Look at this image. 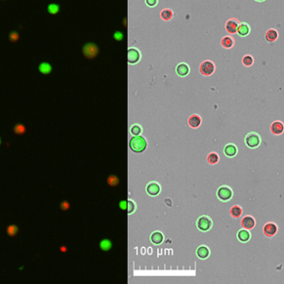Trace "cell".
I'll return each instance as SVG.
<instances>
[{
    "instance_id": "obj_23",
    "label": "cell",
    "mask_w": 284,
    "mask_h": 284,
    "mask_svg": "<svg viewBox=\"0 0 284 284\" xmlns=\"http://www.w3.org/2000/svg\"><path fill=\"white\" fill-rule=\"evenodd\" d=\"M229 212H231V215L234 217V218H239L242 214V209H241V207L234 205L231 208Z\"/></svg>"
},
{
    "instance_id": "obj_3",
    "label": "cell",
    "mask_w": 284,
    "mask_h": 284,
    "mask_svg": "<svg viewBox=\"0 0 284 284\" xmlns=\"http://www.w3.org/2000/svg\"><path fill=\"white\" fill-rule=\"evenodd\" d=\"M199 71L204 76H210L215 71V65L211 61H204L200 63Z\"/></svg>"
},
{
    "instance_id": "obj_15",
    "label": "cell",
    "mask_w": 284,
    "mask_h": 284,
    "mask_svg": "<svg viewBox=\"0 0 284 284\" xmlns=\"http://www.w3.org/2000/svg\"><path fill=\"white\" fill-rule=\"evenodd\" d=\"M221 45L226 49H231L234 45V39L231 36H224L221 40Z\"/></svg>"
},
{
    "instance_id": "obj_21",
    "label": "cell",
    "mask_w": 284,
    "mask_h": 284,
    "mask_svg": "<svg viewBox=\"0 0 284 284\" xmlns=\"http://www.w3.org/2000/svg\"><path fill=\"white\" fill-rule=\"evenodd\" d=\"M173 16H174V13L171 9H163V10L160 12V18L166 22L172 20Z\"/></svg>"
},
{
    "instance_id": "obj_36",
    "label": "cell",
    "mask_w": 284,
    "mask_h": 284,
    "mask_svg": "<svg viewBox=\"0 0 284 284\" xmlns=\"http://www.w3.org/2000/svg\"><path fill=\"white\" fill-rule=\"evenodd\" d=\"M145 1L146 6H148V7H154L158 3V0H145Z\"/></svg>"
},
{
    "instance_id": "obj_1",
    "label": "cell",
    "mask_w": 284,
    "mask_h": 284,
    "mask_svg": "<svg viewBox=\"0 0 284 284\" xmlns=\"http://www.w3.org/2000/svg\"><path fill=\"white\" fill-rule=\"evenodd\" d=\"M146 146H148V143H146V139L140 135L134 136L129 142V146L131 151L136 152V154L143 152L146 148Z\"/></svg>"
},
{
    "instance_id": "obj_33",
    "label": "cell",
    "mask_w": 284,
    "mask_h": 284,
    "mask_svg": "<svg viewBox=\"0 0 284 284\" xmlns=\"http://www.w3.org/2000/svg\"><path fill=\"white\" fill-rule=\"evenodd\" d=\"M134 210H135V204H134V202L131 201V200H127V209H126V211L128 212V214H131L132 212H134Z\"/></svg>"
},
{
    "instance_id": "obj_39",
    "label": "cell",
    "mask_w": 284,
    "mask_h": 284,
    "mask_svg": "<svg viewBox=\"0 0 284 284\" xmlns=\"http://www.w3.org/2000/svg\"><path fill=\"white\" fill-rule=\"evenodd\" d=\"M61 251H62V252H66V247H62V248H61Z\"/></svg>"
},
{
    "instance_id": "obj_22",
    "label": "cell",
    "mask_w": 284,
    "mask_h": 284,
    "mask_svg": "<svg viewBox=\"0 0 284 284\" xmlns=\"http://www.w3.org/2000/svg\"><path fill=\"white\" fill-rule=\"evenodd\" d=\"M237 238L239 241L241 242H247L249 239H250V234L247 229H241V231H238L237 234Z\"/></svg>"
},
{
    "instance_id": "obj_27",
    "label": "cell",
    "mask_w": 284,
    "mask_h": 284,
    "mask_svg": "<svg viewBox=\"0 0 284 284\" xmlns=\"http://www.w3.org/2000/svg\"><path fill=\"white\" fill-rule=\"evenodd\" d=\"M254 63V59L253 57L250 55H245L243 58H242V63L245 66H251Z\"/></svg>"
},
{
    "instance_id": "obj_17",
    "label": "cell",
    "mask_w": 284,
    "mask_h": 284,
    "mask_svg": "<svg viewBox=\"0 0 284 284\" xmlns=\"http://www.w3.org/2000/svg\"><path fill=\"white\" fill-rule=\"evenodd\" d=\"M163 239H164V236L160 231H154V234L151 235V240L152 243L155 245L161 244L162 241H163Z\"/></svg>"
},
{
    "instance_id": "obj_7",
    "label": "cell",
    "mask_w": 284,
    "mask_h": 284,
    "mask_svg": "<svg viewBox=\"0 0 284 284\" xmlns=\"http://www.w3.org/2000/svg\"><path fill=\"white\" fill-rule=\"evenodd\" d=\"M245 143H246L247 146L251 148H257L260 145V137L255 133H250L245 138Z\"/></svg>"
},
{
    "instance_id": "obj_18",
    "label": "cell",
    "mask_w": 284,
    "mask_h": 284,
    "mask_svg": "<svg viewBox=\"0 0 284 284\" xmlns=\"http://www.w3.org/2000/svg\"><path fill=\"white\" fill-rule=\"evenodd\" d=\"M270 130L275 135H279V134L283 132V123L280 122V121H275L270 126Z\"/></svg>"
},
{
    "instance_id": "obj_9",
    "label": "cell",
    "mask_w": 284,
    "mask_h": 284,
    "mask_svg": "<svg viewBox=\"0 0 284 284\" xmlns=\"http://www.w3.org/2000/svg\"><path fill=\"white\" fill-rule=\"evenodd\" d=\"M276 232H277V226L275 224H273V223H267V224L265 225L264 234H266V236L272 237L276 234Z\"/></svg>"
},
{
    "instance_id": "obj_35",
    "label": "cell",
    "mask_w": 284,
    "mask_h": 284,
    "mask_svg": "<svg viewBox=\"0 0 284 284\" xmlns=\"http://www.w3.org/2000/svg\"><path fill=\"white\" fill-rule=\"evenodd\" d=\"M113 38L117 41H121L124 38V34L121 31H115L113 34Z\"/></svg>"
},
{
    "instance_id": "obj_10",
    "label": "cell",
    "mask_w": 284,
    "mask_h": 284,
    "mask_svg": "<svg viewBox=\"0 0 284 284\" xmlns=\"http://www.w3.org/2000/svg\"><path fill=\"white\" fill-rule=\"evenodd\" d=\"M176 72L179 76L181 77H185L190 73V66L185 63H179L176 68Z\"/></svg>"
},
{
    "instance_id": "obj_5",
    "label": "cell",
    "mask_w": 284,
    "mask_h": 284,
    "mask_svg": "<svg viewBox=\"0 0 284 284\" xmlns=\"http://www.w3.org/2000/svg\"><path fill=\"white\" fill-rule=\"evenodd\" d=\"M196 226H197V228H198V229H200L201 231H209L210 228H211L212 222L208 217L202 216L197 220Z\"/></svg>"
},
{
    "instance_id": "obj_31",
    "label": "cell",
    "mask_w": 284,
    "mask_h": 284,
    "mask_svg": "<svg viewBox=\"0 0 284 284\" xmlns=\"http://www.w3.org/2000/svg\"><path fill=\"white\" fill-rule=\"evenodd\" d=\"M130 132L133 136H138L142 133V128L138 125V124H135V125H133L132 127H131Z\"/></svg>"
},
{
    "instance_id": "obj_40",
    "label": "cell",
    "mask_w": 284,
    "mask_h": 284,
    "mask_svg": "<svg viewBox=\"0 0 284 284\" xmlns=\"http://www.w3.org/2000/svg\"><path fill=\"white\" fill-rule=\"evenodd\" d=\"M255 1H258V2H263L265 0H255Z\"/></svg>"
},
{
    "instance_id": "obj_11",
    "label": "cell",
    "mask_w": 284,
    "mask_h": 284,
    "mask_svg": "<svg viewBox=\"0 0 284 284\" xmlns=\"http://www.w3.org/2000/svg\"><path fill=\"white\" fill-rule=\"evenodd\" d=\"M241 226L245 229H252L255 226V220L251 216H245L241 221Z\"/></svg>"
},
{
    "instance_id": "obj_19",
    "label": "cell",
    "mask_w": 284,
    "mask_h": 284,
    "mask_svg": "<svg viewBox=\"0 0 284 284\" xmlns=\"http://www.w3.org/2000/svg\"><path fill=\"white\" fill-rule=\"evenodd\" d=\"M224 152L226 156H228V157H232V156H234L236 154L237 152V148L236 146L231 145V143H229V145H226L224 148Z\"/></svg>"
},
{
    "instance_id": "obj_28",
    "label": "cell",
    "mask_w": 284,
    "mask_h": 284,
    "mask_svg": "<svg viewBox=\"0 0 284 284\" xmlns=\"http://www.w3.org/2000/svg\"><path fill=\"white\" fill-rule=\"evenodd\" d=\"M100 247L102 248V250L108 251V250H110V249L111 248V241L108 240V239H104V240L101 241Z\"/></svg>"
},
{
    "instance_id": "obj_26",
    "label": "cell",
    "mask_w": 284,
    "mask_h": 284,
    "mask_svg": "<svg viewBox=\"0 0 284 284\" xmlns=\"http://www.w3.org/2000/svg\"><path fill=\"white\" fill-rule=\"evenodd\" d=\"M18 231H19V228L16 225H10L7 228V234L9 236H15V235H17Z\"/></svg>"
},
{
    "instance_id": "obj_2",
    "label": "cell",
    "mask_w": 284,
    "mask_h": 284,
    "mask_svg": "<svg viewBox=\"0 0 284 284\" xmlns=\"http://www.w3.org/2000/svg\"><path fill=\"white\" fill-rule=\"evenodd\" d=\"M83 55L87 59H94L98 56L99 48L94 43H87L83 47Z\"/></svg>"
},
{
    "instance_id": "obj_29",
    "label": "cell",
    "mask_w": 284,
    "mask_h": 284,
    "mask_svg": "<svg viewBox=\"0 0 284 284\" xmlns=\"http://www.w3.org/2000/svg\"><path fill=\"white\" fill-rule=\"evenodd\" d=\"M14 132L15 134H17V135H23V134L25 133V127L23 124L19 123V124H16V126L14 127Z\"/></svg>"
},
{
    "instance_id": "obj_4",
    "label": "cell",
    "mask_w": 284,
    "mask_h": 284,
    "mask_svg": "<svg viewBox=\"0 0 284 284\" xmlns=\"http://www.w3.org/2000/svg\"><path fill=\"white\" fill-rule=\"evenodd\" d=\"M127 57L130 65H135L141 60V52L135 47H130L127 52Z\"/></svg>"
},
{
    "instance_id": "obj_37",
    "label": "cell",
    "mask_w": 284,
    "mask_h": 284,
    "mask_svg": "<svg viewBox=\"0 0 284 284\" xmlns=\"http://www.w3.org/2000/svg\"><path fill=\"white\" fill-rule=\"evenodd\" d=\"M61 208H62L63 211H66L69 208V203L68 201H63L61 204Z\"/></svg>"
},
{
    "instance_id": "obj_25",
    "label": "cell",
    "mask_w": 284,
    "mask_h": 284,
    "mask_svg": "<svg viewBox=\"0 0 284 284\" xmlns=\"http://www.w3.org/2000/svg\"><path fill=\"white\" fill-rule=\"evenodd\" d=\"M207 161L209 162L210 164H216L218 163L219 161V155L216 154V152H211L207 156Z\"/></svg>"
},
{
    "instance_id": "obj_38",
    "label": "cell",
    "mask_w": 284,
    "mask_h": 284,
    "mask_svg": "<svg viewBox=\"0 0 284 284\" xmlns=\"http://www.w3.org/2000/svg\"><path fill=\"white\" fill-rule=\"evenodd\" d=\"M119 207H120V209L126 210L127 209V200H122V201H120Z\"/></svg>"
},
{
    "instance_id": "obj_30",
    "label": "cell",
    "mask_w": 284,
    "mask_h": 284,
    "mask_svg": "<svg viewBox=\"0 0 284 284\" xmlns=\"http://www.w3.org/2000/svg\"><path fill=\"white\" fill-rule=\"evenodd\" d=\"M107 184L111 187H115L119 184V179L116 176H114V175H111L107 179Z\"/></svg>"
},
{
    "instance_id": "obj_8",
    "label": "cell",
    "mask_w": 284,
    "mask_h": 284,
    "mask_svg": "<svg viewBox=\"0 0 284 284\" xmlns=\"http://www.w3.org/2000/svg\"><path fill=\"white\" fill-rule=\"evenodd\" d=\"M239 21L237 19H234V18H231V19H228V21H226V31L229 33V34H234L236 33L237 31V28L239 27Z\"/></svg>"
},
{
    "instance_id": "obj_14",
    "label": "cell",
    "mask_w": 284,
    "mask_h": 284,
    "mask_svg": "<svg viewBox=\"0 0 284 284\" xmlns=\"http://www.w3.org/2000/svg\"><path fill=\"white\" fill-rule=\"evenodd\" d=\"M277 38H278V32L274 28H270L266 32V40L267 42H274L277 40Z\"/></svg>"
},
{
    "instance_id": "obj_16",
    "label": "cell",
    "mask_w": 284,
    "mask_h": 284,
    "mask_svg": "<svg viewBox=\"0 0 284 284\" xmlns=\"http://www.w3.org/2000/svg\"><path fill=\"white\" fill-rule=\"evenodd\" d=\"M201 124V118L197 114H192L189 118V125L192 128H197Z\"/></svg>"
},
{
    "instance_id": "obj_20",
    "label": "cell",
    "mask_w": 284,
    "mask_h": 284,
    "mask_svg": "<svg viewBox=\"0 0 284 284\" xmlns=\"http://www.w3.org/2000/svg\"><path fill=\"white\" fill-rule=\"evenodd\" d=\"M196 255L200 259H206L209 256V249L206 246H199L196 250Z\"/></svg>"
},
{
    "instance_id": "obj_12",
    "label": "cell",
    "mask_w": 284,
    "mask_h": 284,
    "mask_svg": "<svg viewBox=\"0 0 284 284\" xmlns=\"http://www.w3.org/2000/svg\"><path fill=\"white\" fill-rule=\"evenodd\" d=\"M146 192H148L149 195L151 196H155L160 192V186L156 183H151L146 186Z\"/></svg>"
},
{
    "instance_id": "obj_13",
    "label": "cell",
    "mask_w": 284,
    "mask_h": 284,
    "mask_svg": "<svg viewBox=\"0 0 284 284\" xmlns=\"http://www.w3.org/2000/svg\"><path fill=\"white\" fill-rule=\"evenodd\" d=\"M236 33L240 37L247 36L248 34L250 33V27H249L248 24H246V23H242V24L240 23V24H239L238 28H237Z\"/></svg>"
},
{
    "instance_id": "obj_32",
    "label": "cell",
    "mask_w": 284,
    "mask_h": 284,
    "mask_svg": "<svg viewBox=\"0 0 284 284\" xmlns=\"http://www.w3.org/2000/svg\"><path fill=\"white\" fill-rule=\"evenodd\" d=\"M59 10H60V7H59V5H57V4H50L49 6H48V12H49L50 14L55 15L59 12Z\"/></svg>"
},
{
    "instance_id": "obj_24",
    "label": "cell",
    "mask_w": 284,
    "mask_h": 284,
    "mask_svg": "<svg viewBox=\"0 0 284 284\" xmlns=\"http://www.w3.org/2000/svg\"><path fill=\"white\" fill-rule=\"evenodd\" d=\"M39 71L40 72H42L44 73V74H47V73H50L51 71H52V66H51L50 63H40V66H39Z\"/></svg>"
},
{
    "instance_id": "obj_34",
    "label": "cell",
    "mask_w": 284,
    "mask_h": 284,
    "mask_svg": "<svg viewBox=\"0 0 284 284\" xmlns=\"http://www.w3.org/2000/svg\"><path fill=\"white\" fill-rule=\"evenodd\" d=\"M19 37H20V35H19V33L16 32V31H12V32L10 33V35H9V38H10V40L12 41V42H16V41H18Z\"/></svg>"
},
{
    "instance_id": "obj_6",
    "label": "cell",
    "mask_w": 284,
    "mask_h": 284,
    "mask_svg": "<svg viewBox=\"0 0 284 284\" xmlns=\"http://www.w3.org/2000/svg\"><path fill=\"white\" fill-rule=\"evenodd\" d=\"M217 195H218L219 199H221L222 201H228V200L231 198L232 191L228 187H221L217 191Z\"/></svg>"
}]
</instances>
